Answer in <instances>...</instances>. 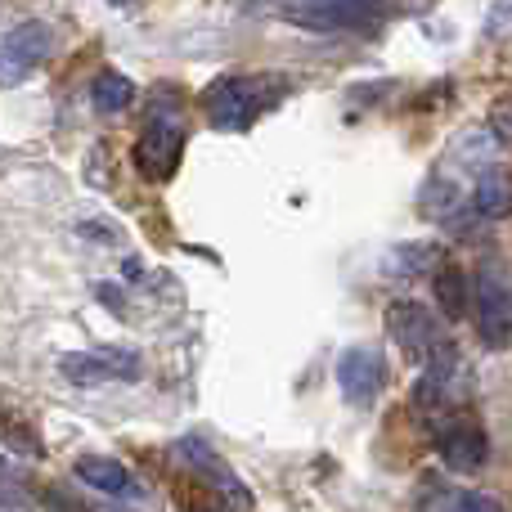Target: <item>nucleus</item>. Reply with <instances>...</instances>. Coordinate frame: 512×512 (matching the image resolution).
Segmentation results:
<instances>
[{"label": "nucleus", "mask_w": 512, "mask_h": 512, "mask_svg": "<svg viewBox=\"0 0 512 512\" xmlns=\"http://www.w3.org/2000/svg\"><path fill=\"white\" fill-rule=\"evenodd\" d=\"M283 90H288L283 81H265V77H221L207 90L203 104L216 131H248Z\"/></svg>", "instance_id": "1"}, {"label": "nucleus", "mask_w": 512, "mask_h": 512, "mask_svg": "<svg viewBox=\"0 0 512 512\" xmlns=\"http://www.w3.org/2000/svg\"><path fill=\"white\" fill-rule=\"evenodd\" d=\"M337 387H342L346 405L355 409H373L387 391V364H382L378 351H364V346H351V351L337 355Z\"/></svg>", "instance_id": "2"}, {"label": "nucleus", "mask_w": 512, "mask_h": 512, "mask_svg": "<svg viewBox=\"0 0 512 512\" xmlns=\"http://www.w3.org/2000/svg\"><path fill=\"white\" fill-rule=\"evenodd\" d=\"M436 454L454 472H477L490 459V436L472 418H450V423L436 427Z\"/></svg>", "instance_id": "3"}, {"label": "nucleus", "mask_w": 512, "mask_h": 512, "mask_svg": "<svg viewBox=\"0 0 512 512\" xmlns=\"http://www.w3.org/2000/svg\"><path fill=\"white\" fill-rule=\"evenodd\" d=\"M387 333L414 364H423L427 355H432V346L441 342V328H436L432 310L418 306V301H396V306L387 310Z\"/></svg>", "instance_id": "4"}, {"label": "nucleus", "mask_w": 512, "mask_h": 512, "mask_svg": "<svg viewBox=\"0 0 512 512\" xmlns=\"http://www.w3.org/2000/svg\"><path fill=\"white\" fill-rule=\"evenodd\" d=\"M180 153H185V131H180L171 117H153L144 140L135 144V162H140V171L149 180H167L171 171H176Z\"/></svg>", "instance_id": "5"}, {"label": "nucleus", "mask_w": 512, "mask_h": 512, "mask_svg": "<svg viewBox=\"0 0 512 512\" xmlns=\"http://www.w3.org/2000/svg\"><path fill=\"white\" fill-rule=\"evenodd\" d=\"M0 54H5L0 81H5V86H14V81H23L27 72H32L36 63H41L45 54H50V27H45V23H18L14 32L5 36Z\"/></svg>", "instance_id": "6"}, {"label": "nucleus", "mask_w": 512, "mask_h": 512, "mask_svg": "<svg viewBox=\"0 0 512 512\" xmlns=\"http://www.w3.org/2000/svg\"><path fill=\"white\" fill-rule=\"evenodd\" d=\"M472 324H477V337L486 346H508V319H512V310H508V288L499 279H481L477 288H472Z\"/></svg>", "instance_id": "7"}, {"label": "nucleus", "mask_w": 512, "mask_h": 512, "mask_svg": "<svg viewBox=\"0 0 512 512\" xmlns=\"http://www.w3.org/2000/svg\"><path fill=\"white\" fill-rule=\"evenodd\" d=\"M59 369L77 387H95V382L108 378H135L140 360H135V351H95V355H63Z\"/></svg>", "instance_id": "8"}, {"label": "nucleus", "mask_w": 512, "mask_h": 512, "mask_svg": "<svg viewBox=\"0 0 512 512\" xmlns=\"http://www.w3.org/2000/svg\"><path fill=\"white\" fill-rule=\"evenodd\" d=\"M279 14L288 18V23L315 27V32H337V27H364V23H378L382 9H373V5H283Z\"/></svg>", "instance_id": "9"}, {"label": "nucleus", "mask_w": 512, "mask_h": 512, "mask_svg": "<svg viewBox=\"0 0 512 512\" xmlns=\"http://www.w3.org/2000/svg\"><path fill=\"white\" fill-rule=\"evenodd\" d=\"M77 477L86 481L99 495H135V477L126 463L108 459V454H81L77 459Z\"/></svg>", "instance_id": "10"}, {"label": "nucleus", "mask_w": 512, "mask_h": 512, "mask_svg": "<svg viewBox=\"0 0 512 512\" xmlns=\"http://www.w3.org/2000/svg\"><path fill=\"white\" fill-rule=\"evenodd\" d=\"M432 288H436V301H441V310H445V319H463L468 315V297H472V283H468V274L459 270V265H436L432 270Z\"/></svg>", "instance_id": "11"}, {"label": "nucleus", "mask_w": 512, "mask_h": 512, "mask_svg": "<svg viewBox=\"0 0 512 512\" xmlns=\"http://www.w3.org/2000/svg\"><path fill=\"white\" fill-rule=\"evenodd\" d=\"M436 265H441V248L427 239L418 243H400V248L387 252V270L400 274V279H418V274H432Z\"/></svg>", "instance_id": "12"}, {"label": "nucleus", "mask_w": 512, "mask_h": 512, "mask_svg": "<svg viewBox=\"0 0 512 512\" xmlns=\"http://www.w3.org/2000/svg\"><path fill=\"white\" fill-rule=\"evenodd\" d=\"M512 207V189H508V176L504 171H486L472 189V212L486 216V221H504Z\"/></svg>", "instance_id": "13"}, {"label": "nucleus", "mask_w": 512, "mask_h": 512, "mask_svg": "<svg viewBox=\"0 0 512 512\" xmlns=\"http://www.w3.org/2000/svg\"><path fill=\"white\" fill-rule=\"evenodd\" d=\"M180 454H185V459H189V468H198V472H203V477H212L216 486L225 490V495H230V490H234V495H239V504H248V490L239 486V477H234V472L225 468V463L216 459V454L207 450L203 441H185V445H180Z\"/></svg>", "instance_id": "14"}, {"label": "nucleus", "mask_w": 512, "mask_h": 512, "mask_svg": "<svg viewBox=\"0 0 512 512\" xmlns=\"http://www.w3.org/2000/svg\"><path fill=\"white\" fill-rule=\"evenodd\" d=\"M90 99H95L99 113H122L135 99V86L122 77V72H99L95 86H90Z\"/></svg>", "instance_id": "15"}, {"label": "nucleus", "mask_w": 512, "mask_h": 512, "mask_svg": "<svg viewBox=\"0 0 512 512\" xmlns=\"http://www.w3.org/2000/svg\"><path fill=\"white\" fill-rule=\"evenodd\" d=\"M418 207H423V216H432V221H445V216L459 212V189H454L450 180H427V189L418 194Z\"/></svg>", "instance_id": "16"}, {"label": "nucleus", "mask_w": 512, "mask_h": 512, "mask_svg": "<svg viewBox=\"0 0 512 512\" xmlns=\"http://www.w3.org/2000/svg\"><path fill=\"white\" fill-rule=\"evenodd\" d=\"M450 512H499L495 504H490L486 495H454V504Z\"/></svg>", "instance_id": "17"}]
</instances>
